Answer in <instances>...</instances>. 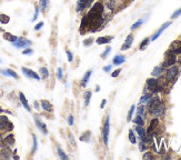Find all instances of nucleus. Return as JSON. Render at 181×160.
<instances>
[{"label":"nucleus","instance_id":"obj_51","mask_svg":"<svg viewBox=\"0 0 181 160\" xmlns=\"http://www.w3.org/2000/svg\"><path fill=\"white\" fill-rule=\"evenodd\" d=\"M68 137H69V139H70V141H71V145L76 146V142H75V139H74V137H72V135H71V132H68Z\"/></svg>","mask_w":181,"mask_h":160},{"label":"nucleus","instance_id":"obj_55","mask_svg":"<svg viewBox=\"0 0 181 160\" xmlns=\"http://www.w3.org/2000/svg\"><path fill=\"white\" fill-rule=\"evenodd\" d=\"M31 53H32V49H30V48L23 50V55H31Z\"/></svg>","mask_w":181,"mask_h":160},{"label":"nucleus","instance_id":"obj_22","mask_svg":"<svg viewBox=\"0 0 181 160\" xmlns=\"http://www.w3.org/2000/svg\"><path fill=\"white\" fill-rule=\"evenodd\" d=\"M111 40H112V37H99L97 38L96 42L98 45H108Z\"/></svg>","mask_w":181,"mask_h":160},{"label":"nucleus","instance_id":"obj_13","mask_svg":"<svg viewBox=\"0 0 181 160\" xmlns=\"http://www.w3.org/2000/svg\"><path fill=\"white\" fill-rule=\"evenodd\" d=\"M170 51L174 52L176 55H181V41L180 40H177V41H173L171 45H170Z\"/></svg>","mask_w":181,"mask_h":160},{"label":"nucleus","instance_id":"obj_3","mask_svg":"<svg viewBox=\"0 0 181 160\" xmlns=\"http://www.w3.org/2000/svg\"><path fill=\"white\" fill-rule=\"evenodd\" d=\"M109 132H110V118L109 116L106 118L105 124H103V128H102V140L105 146L108 147V141H109Z\"/></svg>","mask_w":181,"mask_h":160},{"label":"nucleus","instance_id":"obj_4","mask_svg":"<svg viewBox=\"0 0 181 160\" xmlns=\"http://www.w3.org/2000/svg\"><path fill=\"white\" fill-rule=\"evenodd\" d=\"M177 55L174 52H172V51L168 50L166 53V60H164L163 62V67H166V68H169V67H171V66H174L177 62Z\"/></svg>","mask_w":181,"mask_h":160},{"label":"nucleus","instance_id":"obj_36","mask_svg":"<svg viewBox=\"0 0 181 160\" xmlns=\"http://www.w3.org/2000/svg\"><path fill=\"white\" fill-rule=\"evenodd\" d=\"M90 136H91V132H90V131H87V132H85V133L82 135V136L80 137V140L88 142V141L90 140Z\"/></svg>","mask_w":181,"mask_h":160},{"label":"nucleus","instance_id":"obj_29","mask_svg":"<svg viewBox=\"0 0 181 160\" xmlns=\"http://www.w3.org/2000/svg\"><path fill=\"white\" fill-rule=\"evenodd\" d=\"M0 153H1V157L3 158H10V155H11V151H10L9 147H5V148L1 149V151H0Z\"/></svg>","mask_w":181,"mask_h":160},{"label":"nucleus","instance_id":"obj_39","mask_svg":"<svg viewBox=\"0 0 181 160\" xmlns=\"http://www.w3.org/2000/svg\"><path fill=\"white\" fill-rule=\"evenodd\" d=\"M58 155H59V157L61 158L62 160H67V159H68V155H66V153H65V151L62 150L61 148H58Z\"/></svg>","mask_w":181,"mask_h":160},{"label":"nucleus","instance_id":"obj_45","mask_svg":"<svg viewBox=\"0 0 181 160\" xmlns=\"http://www.w3.org/2000/svg\"><path fill=\"white\" fill-rule=\"evenodd\" d=\"M67 57H68V61L69 62H72L74 61V55H72V52L71 51H69V50H67Z\"/></svg>","mask_w":181,"mask_h":160},{"label":"nucleus","instance_id":"obj_9","mask_svg":"<svg viewBox=\"0 0 181 160\" xmlns=\"http://www.w3.org/2000/svg\"><path fill=\"white\" fill-rule=\"evenodd\" d=\"M30 44H31L30 40H27L25 38H18L17 41L13 42V46L16 48H27V47H29Z\"/></svg>","mask_w":181,"mask_h":160},{"label":"nucleus","instance_id":"obj_2","mask_svg":"<svg viewBox=\"0 0 181 160\" xmlns=\"http://www.w3.org/2000/svg\"><path fill=\"white\" fill-rule=\"evenodd\" d=\"M179 71H180V69H179V67H177L176 65L169 67V68L166 70V80L168 83L176 81V78L178 77Z\"/></svg>","mask_w":181,"mask_h":160},{"label":"nucleus","instance_id":"obj_18","mask_svg":"<svg viewBox=\"0 0 181 160\" xmlns=\"http://www.w3.org/2000/svg\"><path fill=\"white\" fill-rule=\"evenodd\" d=\"M135 131L138 133V136L140 137V139H143V138H146V136H147V131L144 130V128H143V126H136V128H135Z\"/></svg>","mask_w":181,"mask_h":160},{"label":"nucleus","instance_id":"obj_19","mask_svg":"<svg viewBox=\"0 0 181 160\" xmlns=\"http://www.w3.org/2000/svg\"><path fill=\"white\" fill-rule=\"evenodd\" d=\"M19 98H20V101H21V104H23V107L26 108V110H28V111H31V108H30L29 104H28L27 98H26V96L23 95L22 92H20V93H19Z\"/></svg>","mask_w":181,"mask_h":160},{"label":"nucleus","instance_id":"obj_62","mask_svg":"<svg viewBox=\"0 0 181 160\" xmlns=\"http://www.w3.org/2000/svg\"><path fill=\"white\" fill-rule=\"evenodd\" d=\"M0 61H1V60H0Z\"/></svg>","mask_w":181,"mask_h":160},{"label":"nucleus","instance_id":"obj_8","mask_svg":"<svg viewBox=\"0 0 181 160\" xmlns=\"http://www.w3.org/2000/svg\"><path fill=\"white\" fill-rule=\"evenodd\" d=\"M170 24H171V22H170V21L164 22V24H162V26L159 28V30H158V31H157L156 34H154L153 36L151 37V39H150V40H151V41H154V40H157V39H158V38H159V37H160V35H161L162 32H163L164 30H166L167 28H168V27L170 26Z\"/></svg>","mask_w":181,"mask_h":160},{"label":"nucleus","instance_id":"obj_43","mask_svg":"<svg viewBox=\"0 0 181 160\" xmlns=\"http://www.w3.org/2000/svg\"><path fill=\"white\" fill-rule=\"evenodd\" d=\"M92 42H93V38H88V39H86V40H83V45H85V47L91 46Z\"/></svg>","mask_w":181,"mask_h":160},{"label":"nucleus","instance_id":"obj_33","mask_svg":"<svg viewBox=\"0 0 181 160\" xmlns=\"http://www.w3.org/2000/svg\"><path fill=\"white\" fill-rule=\"evenodd\" d=\"M10 21V17L7 15H5V13H0V22L3 24H8V22Z\"/></svg>","mask_w":181,"mask_h":160},{"label":"nucleus","instance_id":"obj_24","mask_svg":"<svg viewBox=\"0 0 181 160\" xmlns=\"http://www.w3.org/2000/svg\"><path fill=\"white\" fill-rule=\"evenodd\" d=\"M91 75H92V70H88V71L86 72V75L83 76L82 81H81V86H82V87H86V86L88 85L89 79H90Z\"/></svg>","mask_w":181,"mask_h":160},{"label":"nucleus","instance_id":"obj_10","mask_svg":"<svg viewBox=\"0 0 181 160\" xmlns=\"http://www.w3.org/2000/svg\"><path fill=\"white\" fill-rule=\"evenodd\" d=\"M21 70H22V72H23V75L27 76L28 78H31V79H34V80H40L39 75L36 73L34 71H32L31 69H28V68H26V67H22Z\"/></svg>","mask_w":181,"mask_h":160},{"label":"nucleus","instance_id":"obj_61","mask_svg":"<svg viewBox=\"0 0 181 160\" xmlns=\"http://www.w3.org/2000/svg\"><path fill=\"white\" fill-rule=\"evenodd\" d=\"M129 1H131V0H129Z\"/></svg>","mask_w":181,"mask_h":160},{"label":"nucleus","instance_id":"obj_31","mask_svg":"<svg viewBox=\"0 0 181 160\" xmlns=\"http://www.w3.org/2000/svg\"><path fill=\"white\" fill-rule=\"evenodd\" d=\"M133 122H135L136 125H138V126H143L144 125L143 118H142V116H140V115H137V117L133 119Z\"/></svg>","mask_w":181,"mask_h":160},{"label":"nucleus","instance_id":"obj_35","mask_svg":"<svg viewBox=\"0 0 181 160\" xmlns=\"http://www.w3.org/2000/svg\"><path fill=\"white\" fill-rule=\"evenodd\" d=\"M91 96H92V92L91 91H87L86 93H85V104H86V106H89V104H90Z\"/></svg>","mask_w":181,"mask_h":160},{"label":"nucleus","instance_id":"obj_58","mask_svg":"<svg viewBox=\"0 0 181 160\" xmlns=\"http://www.w3.org/2000/svg\"><path fill=\"white\" fill-rule=\"evenodd\" d=\"M3 145V136L0 135V147H1Z\"/></svg>","mask_w":181,"mask_h":160},{"label":"nucleus","instance_id":"obj_30","mask_svg":"<svg viewBox=\"0 0 181 160\" xmlns=\"http://www.w3.org/2000/svg\"><path fill=\"white\" fill-rule=\"evenodd\" d=\"M149 42H150V38H144L143 40L141 41V44H140V46H139L140 50H144V49H146V48L148 47Z\"/></svg>","mask_w":181,"mask_h":160},{"label":"nucleus","instance_id":"obj_56","mask_svg":"<svg viewBox=\"0 0 181 160\" xmlns=\"http://www.w3.org/2000/svg\"><path fill=\"white\" fill-rule=\"evenodd\" d=\"M106 104H107V100H106V99H103L102 101H101V104H100V108H101V109H103V108H105Z\"/></svg>","mask_w":181,"mask_h":160},{"label":"nucleus","instance_id":"obj_54","mask_svg":"<svg viewBox=\"0 0 181 160\" xmlns=\"http://www.w3.org/2000/svg\"><path fill=\"white\" fill-rule=\"evenodd\" d=\"M112 69V66L111 65H109V66H106L105 68H103V71H106V72H109V71Z\"/></svg>","mask_w":181,"mask_h":160},{"label":"nucleus","instance_id":"obj_5","mask_svg":"<svg viewBox=\"0 0 181 160\" xmlns=\"http://www.w3.org/2000/svg\"><path fill=\"white\" fill-rule=\"evenodd\" d=\"M13 126L9 121L7 116H0V130H13Z\"/></svg>","mask_w":181,"mask_h":160},{"label":"nucleus","instance_id":"obj_53","mask_svg":"<svg viewBox=\"0 0 181 160\" xmlns=\"http://www.w3.org/2000/svg\"><path fill=\"white\" fill-rule=\"evenodd\" d=\"M68 124H69V126H72V125H74V116L68 117Z\"/></svg>","mask_w":181,"mask_h":160},{"label":"nucleus","instance_id":"obj_52","mask_svg":"<svg viewBox=\"0 0 181 160\" xmlns=\"http://www.w3.org/2000/svg\"><path fill=\"white\" fill-rule=\"evenodd\" d=\"M38 15H39V8L36 7V12H34V18H32V20H34V21L38 18Z\"/></svg>","mask_w":181,"mask_h":160},{"label":"nucleus","instance_id":"obj_46","mask_svg":"<svg viewBox=\"0 0 181 160\" xmlns=\"http://www.w3.org/2000/svg\"><path fill=\"white\" fill-rule=\"evenodd\" d=\"M143 159H146V160H147V159L152 160V159H153V156L151 155V152H146V153L143 155Z\"/></svg>","mask_w":181,"mask_h":160},{"label":"nucleus","instance_id":"obj_44","mask_svg":"<svg viewBox=\"0 0 181 160\" xmlns=\"http://www.w3.org/2000/svg\"><path fill=\"white\" fill-rule=\"evenodd\" d=\"M146 149H147V145H146V143H144L143 141L141 140L139 142V150L140 151H144Z\"/></svg>","mask_w":181,"mask_h":160},{"label":"nucleus","instance_id":"obj_23","mask_svg":"<svg viewBox=\"0 0 181 160\" xmlns=\"http://www.w3.org/2000/svg\"><path fill=\"white\" fill-rule=\"evenodd\" d=\"M41 107H42V109L47 112H51L52 109H54V108H52V104H50V101H48V100H42Z\"/></svg>","mask_w":181,"mask_h":160},{"label":"nucleus","instance_id":"obj_11","mask_svg":"<svg viewBox=\"0 0 181 160\" xmlns=\"http://www.w3.org/2000/svg\"><path fill=\"white\" fill-rule=\"evenodd\" d=\"M106 7L111 12H115L119 8V0H107L106 1Z\"/></svg>","mask_w":181,"mask_h":160},{"label":"nucleus","instance_id":"obj_25","mask_svg":"<svg viewBox=\"0 0 181 160\" xmlns=\"http://www.w3.org/2000/svg\"><path fill=\"white\" fill-rule=\"evenodd\" d=\"M125 60H126V58L122 56V55H117V56H115V58H113L112 62H113V65H116V66H120L125 62Z\"/></svg>","mask_w":181,"mask_h":160},{"label":"nucleus","instance_id":"obj_40","mask_svg":"<svg viewBox=\"0 0 181 160\" xmlns=\"http://www.w3.org/2000/svg\"><path fill=\"white\" fill-rule=\"evenodd\" d=\"M180 16H181V8H179L178 10H176L171 15V19H177V18L180 17Z\"/></svg>","mask_w":181,"mask_h":160},{"label":"nucleus","instance_id":"obj_6","mask_svg":"<svg viewBox=\"0 0 181 160\" xmlns=\"http://www.w3.org/2000/svg\"><path fill=\"white\" fill-rule=\"evenodd\" d=\"M147 104H148V110H149V111H151V110L156 109L158 106H160V104H162V101H161V99H160V97H158V96H154V97L150 98V100L147 102Z\"/></svg>","mask_w":181,"mask_h":160},{"label":"nucleus","instance_id":"obj_14","mask_svg":"<svg viewBox=\"0 0 181 160\" xmlns=\"http://www.w3.org/2000/svg\"><path fill=\"white\" fill-rule=\"evenodd\" d=\"M34 121H36V125H37L38 129H39L44 135H47V133H48V129H47V126L44 125V122H42L38 117H34Z\"/></svg>","mask_w":181,"mask_h":160},{"label":"nucleus","instance_id":"obj_60","mask_svg":"<svg viewBox=\"0 0 181 160\" xmlns=\"http://www.w3.org/2000/svg\"><path fill=\"white\" fill-rule=\"evenodd\" d=\"M1 111H3V109H1V108H0V112H1Z\"/></svg>","mask_w":181,"mask_h":160},{"label":"nucleus","instance_id":"obj_21","mask_svg":"<svg viewBox=\"0 0 181 160\" xmlns=\"http://www.w3.org/2000/svg\"><path fill=\"white\" fill-rule=\"evenodd\" d=\"M3 39L13 44V42L18 40V37H16L15 35H13V34H10V32H3Z\"/></svg>","mask_w":181,"mask_h":160},{"label":"nucleus","instance_id":"obj_28","mask_svg":"<svg viewBox=\"0 0 181 160\" xmlns=\"http://www.w3.org/2000/svg\"><path fill=\"white\" fill-rule=\"evenodd\" d=\"M1 73H3V75L6 76H10V77H13L15 78V79H18V75L13 70H11V69H7V70H1Z\"/></svg>","mask_w":181,"mask_h":160},{"label":"nucleus","instance_id":"obj_16","mask_svg":"<svg viewBox=\"0 0 181 160\" xmlns=\"http://www.w3.org/2000/svg\"><path fill=\"white\" fill-rule=\"evenodd\" d=\"M89 28H90V21H89L88 17H87V16H85V17L82 18V20H81L80 31L81 32H85V31H87Z\"/></svg>","mask_w":181,"mask_h":160},{"label":"nucleus","instance_id":"obj_7","mask_svg":"<svg viewBox=\"0 0 181 160\" xmlns=\"http://www.w3.org/2000/svg\"><path fill=\"white\" fill-rule=\"evenodd\" d=\"M150 112V115H151L152 117H160V116H163L164 115V112H166V107H164V104H161L160 106H158L156 108V109H153V110H151V111H149Z\"/></svg>","mask_w":181,"mask_h":160},{"label":"nucleus","instance_id":"obj_48","mask_svg":"<svg viewBox=\"0 0 181 160\" xmlns=\"http://www.w3.org/2000/svg\"><path fill=\"white\" fill-rule=\"evenodd\" d=\"M137 112H138V115H140V116H142V115H143V112H144V107H143V106L138 107Z\"/></svg>","mask_w":181,"mask_h":160},{"label":"nucleus","instance_id":"obj_50","mask_svg":"<svg viewBox=\"0 0 181 160\" xmlns=\"http://www.w3.org/2000/svg\"><path fill=\"white\" fill-rule=\"evenodd\" d=\"M42 26H44V22H39V24H36V27H34V30H36V31H38V30H40L42 28Z\"/></svg>","mask_w":181,"mask_h":160},{"label":"nucleus","instance_id":"obj_37","mask_svg":"<svg viewBox=\"0 0 181 160\" xmlns=\"http://www.w3.org/2000/svg\"><path fill=\"white\" fill-rule=\"evenodd\" d=\"M40 73H41V77L44 78V79H47L48 76H49V71H48V69H47L46 67H42V68L40 69Z\"/></svg>","mask_w":181,"mask_h":160},{"label":"nucleus","instance_id":"obj_59","mask_svg":"<svg viewBox=\"0 0 181 160\" xmlns=\"http://www.w3.org/2000/svg\"><path fill=\"white\" fill-rule=\"evenodd\" d=\"M0 32H3V28H0Z\"/></svg>","mask_w":181,"mask_h":160},{"label":"nucleus","instance_id":"obj_34","mask_svg":"<svg viewBox=\"0 0 181 160\" xmlns=\"http://www.w3.org/2000/svg\"><path fill=\"white\" fill-rule=\"evenodd\" d=\"M135 109H136V106L133 104V106H131V108H130L129 112H128V116H127V121L130 122L132 120V116H133V112H135Z\"/></svg>","mask_w":181,"mask_h":160},{"label":"nucleus","instance_id":"obj_1","mask_svg":"<svg viewBox=\"0 0 181 160\" xmlns=\"http://www.w3.org/2000/svg\"><path fill=\"white\" fill-rule=\"evenodd\" d=\"M146 89L149 90V92H151V93H157V92L162 91L163 88L160 86L158 79H156V78H149L147 80V87H146Z\"/></svg>","mask_w":181,"mask_h":160},{"label":"nucleus","instance_id":"obj_42","mask_svg":"<svg viewBox=\"0 0 181 160\" xmlns=\"http://www.w3.org/2000/svg\"><path fill=\"white\" fill-rule=\"evenodd\" d=\"M111 51V48L110 47H107V48H106V50H105V52L102 53V55H101V58L102 59H106L108 57V55H109V52H110Z\"/></svg>","mask_w":181,"mask_h":160},{"label":"nucleus","instance_id":"obj_32","mask_svg":"<svg viewBox=\"0 0 181 160\" xmlns=\"http://www.w3.org/2000/svg\"><path fill=\"white\" fill-rule=\"evenodd\" d=\"M129 140L132 145H136V143H137V138H136V135H135V132H133L132 129H130L129 130Z\"/></svg>","mask_w":181,"mask_h":160},{"label":"nucleus","instance_id":"obj_27","mask_svg":"<svg viewBox=\"0 0 181 160\" xmlns=\"http://www.w3.org/2000/svg\"><path fill=\"white\" fill-rule=\"evenodd\" d=\"M39 5H40V9L44 12H47V10L49 8V0H40Z\"/></svg>","mask_w":181,"mask_h":160},{"label":"nucleus","instance_id":"obj_17","mask_svg":"<svg viewBox=\"0 0 181 160\" xmlns=\"http://www.w3.org/2000/svg\"><path fill=\"white\" fill-rule=\"evenodd\" d=\"M16 142V139H15V136H13V133H9L7 137H6L5 139H3V143H5L6 146H8V147H13V145H15Z\"/></svg>","mask_w":181,"mask_h":160},{"label":"nucleus","instance_id":"obj_38","mask_svg":"<svg viewBox=\"0 0 181 160\" xmlns=\"http://www.w3.org/2000/svg\"><path fill=\"white\" fill-rule=\"evenodd\" d=\"M143 24V19H139L138 20V21H136L135 24H132L131 26V30H136V29H138V28H139L140 26H141V24Z\"/></svg>","mask_w":181,"mask_h":160},{"label":"nucleus","instance_id":"obj_57","mask_svg":"<svg viewBox=\"0 0 181 160\" xmlns=\"http://www.w3.org/2000/svg\"><path fill=\"white\" fill-rule=\"evenodd\" d=\"M34 108H36V109H37V110L40 108V107H39V104H38L37 101H34Z\"/></svg>","mask_w":181,"mask_h":160},{"label":"nucleus","instance_id":"obj_15","mask_svg":"<svg viewBox=\"0 0 181 160\" xmlns=\"http://www.w3.org/2000/svg\"><path fill=\"white\" fill-rule=\"evenodd\" d=\"M132 42H133V35H131L130 34L129 36L126 38V40H125V44L121 46V50L122 51H125V50H128V49L130 48V47L132 46Z\"/></svg>","mask_w":181,"mask_h":160},{"label":"nucleus","instance_id":"obj_49","mask_svg":"<svg viewBox=\"0 0 181 160\" xmlns=\"http://www.w3.org/2000/svg\"><path fill=\"white\" fill-rule=\"evenodd\" d=\"M120 72H121V70H120V69H116V70L113 71V72H112V75H111V76H112L113 78H117L118 76L120 75Z\"/></svg>","mask_w":181,"mask_h":160},{"label":"nucleus","instance_id":"obj_41","mask_svg":"<svg viewBox=\"0 0 181 160\" xmlns=\"http://www.w3.org/2000/svg\"><path fill=\"white\" fill-rule=\"evenodd\" d=\"M32 139H34V148H32V155H34V152H36V150H37V137L34 136H32Z\"/></svg>","mask_w":181,"mask_h":160},{"label":"nucleus","instance_id":"obj_20","mask_svg":"<svg viewBox=\"0 0 181 160\" xmlns=\"http://www.w3.org/2000/svg\"><path fill=\"white\" fill-rule=\"evenodd\" d=\"M163 69H164V67L162 65L154 67V69L152 70V72H151L152 77H159V76H161L162 72H163Z\"/></svg>","mask_w":181,"mask_h":160},{"label":"nucleus","instance_id":"obj_12","mask_svg":"<svg viewBox=\"0 0 181 160\" xmlns=\"http://www.w3.org/2000/svg\"><path fill=\"white\" fill-rule=\"evenodd\" d=\"M158 125H159V120H158L157 117H153V119L150 121V126L147 130L148 136H152V132H154V130H156V128L158 127Z\"/></svg>","mask_w":181,"mask_h":160},{"label":"nucleus","instance_id":"obj_47","mask_svg":"<svg viewBox=\"0 0 181 160\" xmlns=\"http://www.w3.org/2000/svg\"><path fill=\"white\" fill-rule=\"evenodd\" d=\"M57 78H58L59 80L62 79V69L61 68L57 69Z\"/></svg>","mask_w":181,"mask_h":160},{"label":"nucleus","instance_id":"obj_26","mask_svg":"<svg viewBox=\"0 0 181 160\" xmlns=\"http://www.w3.org/2000/svg\"><path fill=\"white\" fill-rule=\"evenodd\" d=\"M151 97H152V93H151V92L144 91V95L142 96L141 99H140V104H146V102H148Z\"/></svg>","mask_w":181,"mask_h":160}]
</instances>
